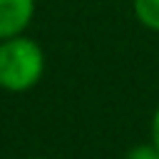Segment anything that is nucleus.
Masks as SVG:
<instances>
[{
  "label": "nucleus",
  "instance_id": "1",
  "mask_svg": "<svg viewBox=\"0 0 159 159\" xmlns=\"http://www.w3.org/2000/svg\"><path fill=\"white\" fill-rule=\"evenodd\" d=\"M45 75V50L27 35L0 42V87L5 92H27Z\"/></svg>",
  "mask_w": 159,
  "mask_h": 159
},
{
  "label": "nucleus",
  "instance_id": "2",
  "mask_svg": "<svg viewBox=\"0 0 159 159\" xmlns=\"http://www.w3.org/2000/svg\"><path fill=\"white\" fill-rule=\"evenodd\" d=\"M35 15V0H0V42L25 35Z\"/></svg>",
  "mask_w": 159,
  "mask_h": 159
},
{
  "label": "nucleus",
  "instance_id": "3",
  "mask_svg": "<svg viewBox=\"0 0 159 159\" xmlns=\"http://www.w3.org/2000/svg\"><path fill=\"white\" fill-rule=\"evenodd\" d=\"M132 7L137 20L147 30L159 32V0H132Z\"/></svg>",
  "mask_w": 159,
  "mask_h": 159
},
{
  "label": "nucleus",
  "instance_id": "4",
  "mask_svg": "<svg viewBox=\"0 0 159 159\" xmlns=\"http://www.w3.org/2000/svg\"><path fill=\"white\" fill-rule=\"evenodd\" d=\"M124 159H159V152L152 142L149 144H137L134 149H129L124 154Z\"/></svg>",
  "mask_w": 159,
  "mask_h": 159
},
{
  "label": "nucleus",
  "instance_id": "5",
  "mask_svg": "<svg viewBox=\"0 0 159 159\" xmlns=\"http://www.w3.org/2000/svg\"><path fill=\"white\" fill-rule=\"evenodd\" d=\"M149 134H152V144H154V147H157V152H159V104H157V109H154V114H152Z\"/></svg>",
  "mask_w": 159,
  "mask_h": 159
},
{
  "label": "nucleus",
  "instance_id": "6",
  "mask_svg": "<svg viewBox=\"0 0 159 159\" xmlns=\"http://www.w3.org/2000/svg\"><path fill=\"white\" fill-rule=\"evenodd\" d=\"M30 159H45V157H30Z\"/></svg>",
  "mask_w": 159,
  "mask_h": 159
}]
</instances>
